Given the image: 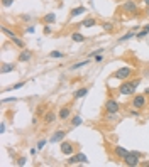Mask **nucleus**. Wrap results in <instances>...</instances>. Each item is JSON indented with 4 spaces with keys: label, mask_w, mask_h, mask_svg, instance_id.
I'll return each instance as SVG.
<instances>
[{
    "label": "nucleus",
    "mask_w": 149,
    "mask_h": 167,
    "mask_svg": "<svg viewBox=\"0 0 149 167\" xmlns=\"http://www.w3.org/2000/svg\"><path fill=\"white\" fill-rule=\"evenodd\" d=\"M141 85V79L137 78L136 81H122L121 85H119V88L117 91L121 95H124V96H131V95H134L136 93V88Z\"/></svg>",
    "instance_id": "obj_1"
},
{
    "label": "nucleus",
    "mask_w": 149,
    "mask_h": 167,
    "mask_svg": "<svg viewBox=\"0 0 149 167\" xmlns=\"http://www.w3.org/2000/svg\"><path fill=\"white\" fill-rule=\"evenodd\" d=\"M132 73H134V69H132V68H129V66H122V68H119L114 74H112V78L126 81V79H129L132 76Z\"/></svg>",
    "instance_id": "obj_2"
},
{
    "label": "nucleus",
    "mask_w": 149,
    "mask_h": 167,
    "mask_svg": "<svg viewBox=\"0 0 149 167\" xmlns=\"http://www.w3.org/2000/svg\"><path fill=\"white\" fill-rule=\"evenodd\" d=\"M131 106L137 108V110H144L147 106V96L146 95H134V98L131 101Z\"/></svg>",
    "instance_id": "obj_3"
},
{
    "label": "nucleus",
    "mask_w": 149,
    "mask_h": 167,
    "mask_svg": "<svg viewBox=\"0 0 149 167\" xmlns=\"http://www.w3.org/2000/svg\"><path fill=\"white\" fill-rule=\"evenodd\" d=\"M122 10L129 15H134L139 12V7H137V3H136V0H126V2L122 3Z\"/></svg>",
    "instance_id": "obj_4"
},
{
    "label": "nucleus",
    "mask_w": 149,
    "mask_h": 167,
    "mask_svg": "<svg viewBox=\"0 0 149 167\" xmlns=\"http://www.w3.org/2000/svg\"><path fill=\"white\" fill-rule=\"evenodd\" d=\"M105 111L107 113H119V111H121V105H119L117 100H114V98L107 100L105 101Z\"/></svg>",
    "instance_id": "obj_5"
},
{
    "label": "nucleus",
    "mask_w": 149,
    "mask_h": 167,
    "mask_svg": "<svg viewBox=\"0 0 149 167\" xmlns=\"http://www.w3.org/2000/svg\"><path fill=\"white\" fill-rule=\"evenodd\" d=\"M61 154H64V155H73V154H74V145L71 144V142H61Z\"/></svg>",
    "instance_id": "obj_6"
},
{
    "label": "nucleus",
    "mask_w": 149,
    "mask_h": 167,
    "mask_svg": "<svg viewBox=\"0 0 149 167\" xmlns=\"http://www.w3.org/2000/svg\"><path fill=\"white\" fill-rule=\"evenodd\" d=\"M139 155H136V154L134 152H131L129 154V155H126V157H124L122 159V160H124V164H126V165H139Z\"/></svg>",
    "instance_id": "obj_7"
},
{
    "label": "nucleus",
    "mask_w": 149,
    "mask_h": 167,
    "mask_svg": "<svg viewBox=\"0 0 149 167\" xmlns=\"http://www.w3.org/2000/svg\"><path fill=\"white\" fill-rule=\"evenodd\" d=\"M69 165L71 164H78V162H81V164H86V157L83 155V154H76V155H69V160H66Z\"/></svg>",
    "instance_id": "obj_8"
},
{
    "label": "nucleus",
    "mask_w": 149,
    "mask_h": 167,
    "mask_svg": "<svg viewBox=\"0 0 149 167\" xmlns=\"http://www.w3.org/2000/svg\"><path fill=\"white\" fill-rule=\"evenodd\" d=\"M31 59H32V52L29 51V49H22V51L19 52V57H17L19 62H29Z\"/></svg>",
    "instance_id": "obj_9"
},
{
    "label": "nucleus",
    "mask_w": 149,
    "mask_h": 167,
    "mask_svg": "<svg viewBox=\"0 0 149 167\" xmlns=\"http://www.w3.org/2000/svg\"><path fill=\"white\" fill-rule=\"evenodd\" d=\"M64 137H66V132L64 130H58V132H54V135H51L49 142H51V144H58V142H63Z\"/></svg>",
    "instance_id": "obj_10"
},
{
    "label": "nucleus",
    "mask_w": 149,
    "mask_h": 167,
    "mask_svg": "<svg viewBox=\"0 0 149 167\" xmlns=\"http://www.w3.org/2000/svg\"><path fill=\"white\" fill-rule=\"evenodd\" d=\"M41 22H43L44 26H46V24H48V26L54 24V22H56V14H54V12H49V14H46L43 19H41Z\"/></svg>",
    "instance_id": "obj_11"
},
{
    "label": "nucleus",
    "mask_w": 149,
    "mask_h": 167,
    "mask_svg": "<svg viewBox=\"0 0 149 167\" xmlns=\"http://www.w3.org/2000/svg\"><path fill=\"white\" fill-rule=\"evenodd\" d=\"M58 116H59V120H68L69 116H71V108H69V106H61Z\"/></svg>",
    "instance_id": "obj_12"
},
{
    "label": "nucleus",
    "mask_w": 149,
    "mask_h": 167,
    "mask_svg": "<svg viewBox=\"0 0 149 167\" xmlns=\"http://www.w3.org/2000/svg\"><path fill=\"white\" fill-rule=\"evenodd\" d=\"M58 118H59V116H58L54 111H48V113L44 115V123H46V125H51V123H54Z\"/></svg>",
    "instance_id": "obj_13"
},
{
    "label": "nucleus",
    "mask_w": 149,
    "mask_h": 167,
    "mask_svg": "<svg viewBox=\"0 0 149 167\" xmlns=\"http://www.w3.org/2000/svg\"><path fill=\"white\" fill-rule=\"evenodd\" d=\"M114 154H115V157H119V159H124L126 155H129V150H126L124 147H121V145H117V147H114Z\"/></svg>",
    "instance_id": "obj_14"
},
{
    "label": "nucleus",
    "mask_w": 149,
    "mask_h": 167,
    "mask_svg": "<svg viewBox=\"0 0 149 167\" xmlns=\"http://www.w3.org/2000/svg\"><path fill=\"white\" fill-rule=\"evenodd\" d=\"M88 88H86V86H85V88H80V90H76V91H74V93H73V100H80V98H85L86 96V95H88Z\"/></svg>",
    "instance_id": "obj_15"
},
{
    "label": "nucleus",
    "mask_w": 149,
    "mask_h": 167,
    "mask_svg": "<svg viewBox=\"0 0 149 167\" xmlns=\"http://www.w3.org/2000/svg\"><path fill=\"white\" fill-rule=\"evenodd\" d=\"M93 26H97V19L95 17H86L83 22H81V27H93Z\"/></svg>",
    "instance_id": "obj_16"
},
{
    "label": "nucleus",
    "mask_w": 149,
    "mask_h": 167,
    "mask_svg": "<svg viewBox=\"0 0 149 167\" xmlns=\"http://www.w3.org/2000/svg\"><path fill=\"white\" fill-rule=\"evenodd\" d=\"M0 71H2V74L10 73V71H15V64H9V62H2V68H0Z\"/></svg>",
    "instance_id": "obj_17"
},
{
    "label": "nucleus",
    "mask_w": 149,
    "mask_h": 167,
    "mask_svg": "<svg viewBox=\"0 0 149 167\" xmlns=\"http://www.w3.org/2000/svg\"><path fill=\"white\" fill-rule=\"evenodd\" d=\"M83 12H86L85 7H74V9H71V12H69V15H71V17H78V15H81Z\"/></svg>",
    "instance_id": "obj_18"
},
{
    "label": "nucleus",
    "mask_w": 149,
    "mask_h": 167,
    "mask_svg": "<svg viewBox=\"0 0 149 167\" xmlns=\"http://www.w3.org/2000/svg\"><path fill=\"white\" fill-rule=\"evenodd\" d=\"M71 39L74 41V42H85L86 37H85L83 34H80V32H73V34H71Z\"/></svg>",
    "instance_id": "obj_19"
},
{
    "label": "nucleus",
    "mask_w": 149,
    "mask_h": 167,
    "mask_svg": "<svg viewBox=\"0 0 149 167\" xmlns=\"http://www.w3.org/2000/svg\"><path fill=\"white\" fill-rule=\"evenodd\" d=\"M12 42H14V46H17V47L19 49H24V46H26V42H24V41L22 39H20V37L19 36H15V37H12Z\"/></svg>",
    "instance_id": "obj_20"
},
{
    "label": "nucleus",
    "mask_w": 149,
    "mask_h": 167,
    "mask_svg": "<svg viewBox=\"0 0 149 167\" xmlns=\"http://www.w3.org/2000/svg\"><path fill=\"white\" fill-rule=\"evenodd\" d=\"M64 56H66V54L61 52V51H51V52H49V57H53V59H63Z\"/></svg>",
    "instance_id": "obj_21"
},
{
    "label": "nucleus",
    "mask_w": 149,
    "mask_h": 167,
    "mask_svg": "<svg viewBox=\"0 0 149 167\" xmlns=\"http://www.w3.org/2000/svg\"><path fill=\"white\" fill-rule=\"evenodd\" d=\"M132 37H136V32H134V31H131V32H127V34L121 36V39H119V42H126V41L132 39Z\"/></svg>",
    "instance_id": "obj_22"
},
{
    "label": "nucleus",
    "mask_w": 149,
    "mask_h": 167,
    "mask_svg": "<svg viewBox=\"0 0 149 167\" xmlns=\"http://www.w3.org/2000/svg\"><path fill=\"white\" fill-rule=\"evenodd\" d=\"M81 123H83V118H81L80 115H74L71 118V125H73V127H78V125H81Z\"/></svg>",
    "instance_id": "obj_23"
},
{
    "label": "nucleus",
    "mask_w": 149,
    "mask_h": 167,
    "mask_svg": "<svg viewBox=\"0 0 149 167\" xmlns=\"http://www.w3.org/2000/svg\"><path fill=\"white\" fill-rule=\"evenodd\" d=\"M86 64H88V59H85V61H80V62H74V64L71 66V68H69V69H80V68H83V66H86Z\"/></svg>",
    "instance_id": "obj_24"
},
{
    "label": "nucleus",
    "mask_w": 149,
    "mask_h": 167,
    "mask_svg": "<svg viewBox=\"0 0 149 167\" xmlns=\"http://www.w3.org/2000/svg\"><path fill=\"white\" fill-rule=\"evenodd\" d=\"M2 32H3L5 36H9L10 39H12V37H15V36H17L14 31H10V29H9V27H5V26H2Z\"/></svg>",
    "instance_id": "obj_25"
},
{
    "label": "nucleus",
    "mask_w": 149,
    "mask_h": 167,
    "mask_svg": "<svg viewBox=\"0 0 149 167\" xmlns=\"http://www.w3.org/2000/svg\"><path fill=\"white\" fill-rule=\"evenodd\" d=\"M102 27H103V31H107V32H114V24L112 22H103Z\"/></svg>",
    "instance_id": "obj_26"
},
{
    "label": "nucleus",
    "mask_w": 149,
    "mask_h": 167,
    "mask_svg": "<svg viewBox=\"0 0 149 167\" xmlns=\"http://www.w3.org/2000/svg\"><path fill=\"white\" fill-rule=\"evenodd\" d=\"M147 34H149V32H147V31H144V29H142L141 32H137V34H136V39H144V37H146Z\"/></svg>",
    "instance_id": "obj_27"
},
{
    "label": "nucleus",
    "mask_w": 149,
    "mask_h": 167,
    "mask_svg": "<svg viewBox=\"0 0 149 167\" xmlns=\"http://www.w3.org/2000/svg\"><path fill=\"white\" fill-rule=\"evenodd\" d=\"M26 85V81H20V83H15L14 86H12V90H19V88H22V86Z\"/></svg>",
    "instance_id": "obj_28"
},
{
    "label": "nucleus",
    "mask_w": 149,
    "mask_h": 167,
    "mask_svg": "<svg viewBox=\"0 0 149 167\" xmlns=\"http://www.w3.org/2000/svg\"><path fill=\"white\" fill-rule=\"evenodd\" d=\"M14 3V0H2V7H10Z\"/></svg>",
    "instance_id": "obj_29"
},
{
    "label": "nucleus",
    "mask_w": 149,
    "mask_h": 167,
    "mask_svg": "<svg viewBox=\"0 0 149 167\" xmlns=\"http://www.w3.org/2000/svg\"><path fill=\"white\" fill-rule=\"evenodd\" d=\"M26 160H27L26 157H19L17 159V165H26Z\"/></svg>",
    "instance_id": "obj_30"
},
{
    "label": "nucleus",
    "mask_w": 149,
    "mask_h": 167,
    "mask_svg": "<svg viewBox=\"0 0 149 167\" xmlns=\"http://www.w3.org/2000/svg\"><path fill=\"white\" fill-rule=\"evenodd\" d=\"M129 113H131V115H134V116H139V110H137V108H131Z\"/></svg>",
    "instance_id": "obj_31"
},
{
    "label": "nucleus",
    "mask_w": 149,
    "mask_h": 167,
    "mask_svg": "<svg viewBox=\"0 0 149 167\" xmlns=\"http://www.w3.org/2000/svg\"><path fill=\"white\" fill-rule=\"evenodd\" d=\"M44 34H46V36H49V34H51V26H48V24L44 26Z\"/></svg>",
    "instance_id": "obj_32"
},
{
    "label": "nucleus",
    "mask_w": 149,
    "mask_h": 167,
    "mask_svg": "<svg viewBox=\"0 0 149 167\" xmlns=\"http://www.w3.org/2000/svg\"><path fill=\"white\" fill-rule=\"evenodd\" d=\"M44 145H46V140H39V142H37V149H39V150L43 149Z\"/></svg>",
    "instance_id": "obj_33"
},
{
    "label": "nucleus",
    "mask_w": 149,
    "mask_h": 167,
    "mask_svg": "<svg viewBox=\"0 0 149 167\" xmlns=\"http://www.w3.org/2000/svg\"><path fill=\"white\" fill-rule=\"evenodd\" d=\"M15 101V98H3L2 100V103H14Z\"/></svg>",
    "instance_id": "obj_34"
},
{
    "label": "nucleus",
    "mask_w": 149,
    "mask_h": 167,
    "mask_svg": "<svg viewBox=\"0 0 149 167\" xmlns=\"http://www.w3.org/2000/svg\"><path fill=\"white\" fill-rule=\"evenodd\" d=\"M102 52H103V49H97V51H92L90 56H97V54H102Z\"/></svg>",
    "instance_id": "obj_35"
},
{
    "label": "nucleus",
    "mask_w": 149,
    "mask_h": 167,
    "mask_svg": "<svg viewBox=\"0 0 149 167\" xmlns=\"http://www.w3.org/2000/svg\"><path fill=\"white\" fill-rule=\"evenodd\" d=\"M0 133H5V123H0Z\"/></svg>",
    "instance_id": "obj_36"
},
{
    "label": "nucleus",
    "mask_w": 149,
    "mask_h": 167,
    "mask_svg": "<svg viewBox=\"0 0 149 167\" xmlns=\"http://www.w3.org/2000/svg\"><path fill=\"white\" fill-rule=\"evenodd\" d=\"M102 59H103L102 54H97V56H95V61H102Z\"/></svg>",
    "instance_id": "obj_37"
},
{
    "label": "nucleus",
    "mask_w": 149,
    "mask_h": 167,
    "mask_svg": "<svg viewBox=\"0 0 149 167\" xmlns=\"http://www.w3.org/2000/svg\"><path fill=\"white\" fill-rule=\"evenodd\" d=\"M36 31V27L34 26H31V27H27V32H29V34H31V32H34Z\"/></svg>",
    "instance_id": "obj_38"
},
{
    "label": "nucleus",
    "mask_w": 149,
    "mask_h": 167,
    "mask_svg": "<svg viewBox=\"0 0 149 167\" xmlns=\"http://www.w3.org/2000/svg\"><path fill=\"white\" fill-rule=\"evenodd\" d=\"M22 20H31V15H22Z\"/></svg>",
    "instance_id": "obj_39"
},
{
    "label": "nucleus",
    "mask_w": 149,
    "mask_h": 167,
    "mask_svg": "<svg viewBox=\"0 0 149 167\" xmlns=\"http://www.w3.org/2000/svg\"><path fill=\"white\" fill-rule=\"evenodd\" d=\"M144 95H146V96L149 98V86H147V88H146V90H144Z\"/></svg>",
    "instance_id": "obj_40"
},
{
    "label": "nucleus",
    "mask_w": 149,
    "mask_h": 167,
    "mask_svg": "<svg viewBox=\"0 0 149 167\" xmlns=\"http://www.w3.org/2000/svg\"><path fill=\"white\" fill-rule=\"evenodd\" d=\"M142 29H144V31H147V32H149V24H147V26H142Z\"/></svg>",
    "instance_id": "obj_41"
},
{
    "label": "nucleus",
    "mask_w": 149,
    "mask_h": 167,
    "mask_svg": "<svg viewBox=\"0 0 149 167\" xmlns=\"http://www.w3.org/2000/svg\"><path fill=\"white\" fill-rule=\"evenodd\" d=\"M144 3H146V7H149V0H142Z\"/></svg>",
    "instance_id": "obj_42"
},
{
    "label": "nucleus",
    "mask_w": 149,
    "mask_h": 167,
    "mask_svg": "<svg viewBox=\"0 0 149 167\" xmlns=\"http://www.w3.org/2000/svg\"><path fill=\"white\" fill-rule=\"evenodd\" d=\"M146 14H147V17H149V7H146Z\"/></svg>",
    "instance_id": "obj_43"
},
{
    "label": "nucleus",
    "mask_w": 149,
    "mask_h": 167,
    "mask_svg": "<svg viewBox=\"0 0 149 167\" xmlns=\"http://www.w3.org/2000/svg\"><path fill=\"white\" fill-rule=\"evenodd\" d=\"M115 2H119V0H115Z\"/></svg>",
    "instance_id": "obj_44"
}]
</instances>
